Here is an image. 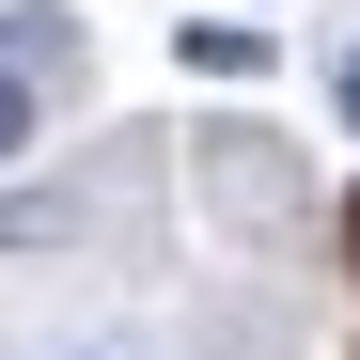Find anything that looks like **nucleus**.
<instances>
[{
	"mask_svg": "<svg viewBox=\"0 0 360 360\" xmlns=\"http://www.w3.org/2000/svg\"><path fill=\"white\" fill-rule=\"evenodd\" d=\"M110 219V172H47V188L0 204V266H47V251H79V235Z\"/></svg>",
	"mask_w": 360,
	"mask_h": 360,
	"instance_id": "f257e3e1",
	"label": "nucleus"
},
{
	"mask_svg": "<svg viewBox=\"0 0 360 360\" xmlns=\"http://www.w3.org/2000/svg\"><path fill=\"white\" fill-rule=\"evenodd\" d=\"M0 63L16 79H79V16L63 0H0Z\"/></svg>",
	"mask_w": 360,
	"mask_h": 360,
	"instance_id": "f03ea898",
	"label": "nucleus"
},
{
	"mask_svg": "<svg viewBox=\"0 0 360 360\" xmlns=\"http://www.w3.org/2000/svg\"><path fill=\"white\" fill-rule=\"evenodd\" d=\"M172 47H188V79H266V63H282V32H266V16H188Z\"/></svg>",
	"mask_w": 360,
	"mask_h": 360,
	"instance_id": "7ed1b4c3",
	"label": "nucleus"
},
{
	"mask_svg": "<svg viewBox=\"0 0 360 360\" xmlns=\"http://www.w3.org/2000/svg\"><path fill=\"white\" fill-rule=\"evenodd\" d=\"M32 126H47V79H16V63H0V172L32 157Z\"/></svg>",
	"mask_w": 360,
	"mask_h": 360,
	"instance_id": "20e7f679",
	"label": "nucleus"
},
{
	"mask_svg": "<svg viewBox=\"0 0 360 360\" xmlns=\"http://www.w3.org/2000/svg\"><path fill=\"white\" fill-rule=\"evenodd\" d=\"M329 94H345V126H360V47H345V63H329Z\"/></svg>",
	"mask_w": 360,
	"mask_h": 360,
	"instance_id": "39448f33",
	"label": "nucleus"
},
{
	"mask_svg": "<svg viewBox=\"0 0 360 360\" xmlns=\"http://www.w3.org/2000/svg\"><path fill=\"white\" fill-rule=\"evenodd\" d=\"M345 251H360V204H345Z\"/></svg>",
	"mask_w": 360,
	"mask_h": 360,
	"instance_id": "423d86ee",
	"label": "nucleus"
}]
</instances>
